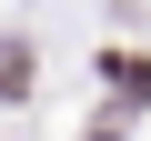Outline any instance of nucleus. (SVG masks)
I'll list each match as a JSON object with an SVG mask.
<instances>
[{
    "label": "nucleus",
    "instance_id": "f257e3e1",
    "mask_svg": "<svg viewBox=\"0 0 151 141\" xmlns=\"http://www.w3.org/2000/svg\"><path fill=\"white\" fill-rule=\"evenodd\" d=\"M0 101H30V40H0Z\"/></svg>",
    "mask_w": 151,
    "mask_h": 141
}]
</instances>
